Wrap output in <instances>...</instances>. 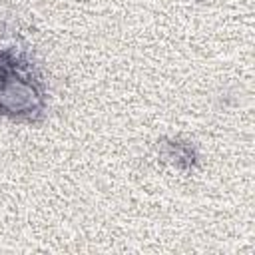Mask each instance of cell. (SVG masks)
I'll list each match as a JSON object with an SVG mask.
<instances>
[{"mask_svg": "<svg viewBox=\"0 0 255 255\" xmlns=\"http://www.w3.org/2000/svg\"><path fill=\"white\" fill-rule=\"evenodd\" d=\"M44 110L38 78L28 70L24 54L0 52V114L14 120L34 122Z\"/></svg>", "mask_w": 255, "mask_h": 255, "instance_id": "6da1fadb", "label": "cell"}]
</instances>
